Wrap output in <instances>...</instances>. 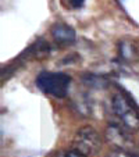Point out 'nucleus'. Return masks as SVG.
<instances>
[{"instance_id":"4","label":"nucleus","mask_w":139,"mask_h":157,"mask_svg":"<svg viewBox=\"0 0 139 157\" xmlns=\"http://www.w3.org/2000/svg\"><path fill=\"white\" fill-rule=\"evenodd\" d=\"M50 33L57 44H68L75 40V31L70 25L63 22L54 24L50 29Z\"/></svg>"},{"instance_id":"8","label":"nucleus","mask_w":139,"mask_h":157,"mask_svg":"<svg viewBox=\"0 0 139 157\" xmlns=\"http://www.w3.org/2000/svg\"><path fill=\"white\" fill-rule=\"evenodd\" d=\"M109 157H129V156L125 154V153H122V151H115L114 154H110Z\"/></svg>"},{"instance_id":"3","label":"nucleus","mask_w":139,"mask_h":157,"mask_svg":"<svg viewBox=\"0 0 139 157\" xmlns=\"http://www.w3.org/2000/svg\"><path fill=\"white\" fill-rule=\"evenodd\" d=\"M72 149L85 157L96 154L102 149V139L98 131L91 127L79 128L72 139Z\"/></svg>"},{"instance_id":"1","label":"nucleus","mask_w":139,"mask_h":157,"mask_svg":"<svg viewBox=\"0 0 139 157\" xmlns=\"http://www.w3.org/2000/svg\"><path fill=\"white\" fill-rule=\"evenodd\" d=\"M71 85V77L64 72H48L43 71L36 77V86L46 95L54 98H65Z\"/></svg>"},{"instance_id":"5","label":"nucleus","mask_w":139,"mask_h":157,"mask_svg":"<svg viewBox=\"0 0 139 157\" xmlns=\"http://www.w3.org/2000/svg\"><path fill=\"white\" fill-rule=\"evenodd\" d=\"M106 136H107V139H109L114 146H117V147H124V146L129 142L125 131L122 129L120 125L114 124V122L109 124L107 131H106Z\"/></svg>"},{"instance_id":"2","label":"nucleus","mask_w":139,"mask_h":157,"mask_svg":"<svg viewBox=\"0 0 139 157\" xmlns=\"http://www.w3.org/2000/svg\"><path fill=\"white\" fill-rule=\"evenodd\" d=\"M111 106L115 116L118 117L124 125L131 129L139 128V113L135 104L122 92H115L111 98Z\"/></svg>"},{"instance_id":"7","label":"nucleus","mask_w":139,"mask_h":157,"mask_svg":"<svg viewBox=\"0 0 139 157\" xmlns=\"http://www.w3.org/2000/svg\"><path fill=\"white\" fill-rule=\"evenodd\" d=\"M68 2L74 9H81L83 6V3H85V0H68Z\"/></svg>"},{"instance_id":"6","label":"nucleus","mask_w":139,"mask_h":157,"mask_svg":"<svg viewBox=\"0 0 139 157\" xmlns=\"http://www.w3.org/2000/svg\"><path fill=\"white\" fill-rule=\"evenodd\" d=\"M52 157H85V156H82L81 153H78V151H75L74 149H71V150L57 151V153H54Z\"/></svg>"}]
</instances>
